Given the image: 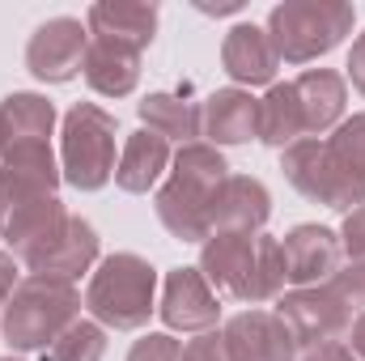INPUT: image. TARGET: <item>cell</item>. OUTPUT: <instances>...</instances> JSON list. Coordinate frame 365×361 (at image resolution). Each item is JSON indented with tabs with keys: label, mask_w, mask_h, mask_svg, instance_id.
I'll return each mask as SVG.
<instances>
[{
	"label": "cell",
	"mask_w": 365,
	"mask_h": 361,
	"mask_svg": "<svg viewBox=\"0 0 365 361\" xmlns=\"http://www.w3.org/2000/svg\"><path fill=\"white\" fill-rule=\"evenodd\" d=\"M9 145H13V136H9V123H4V115H0V158L9 153Z\"/></svg>",
	"instance_id": "8d00e7d4"
},
{
	"label": "cell",
	"mask_w": 365,
	"mask_h": 361,
	"mask_svg": "<svg viewBox=\"0 0 365 361\" xmlns=\"http://www.w3.org/2000/svg\"><path fill=\"white\" fill-rule=\"evenodd\" d=\"M302 361H357L344 345H323V349H310Z\"/></svg>",
	"instance_id": "836d02e7"
},
{
	"label": "cell",
	"mask_w": 365,
	"mask_h": 361,
	"mask_svg": "<svg viewBox=\"0 0 365 361\" xmlns=\"http://www.w3.org/2000/svg\"><path fill=\"white\" fill-rule=\"evenodd\" d=\"M349 340H353V353H357V361H365V315H357V319H353Z\"/></svg>",
	"instance_id": "e575fe53"
},
{
	"label": "cell",
	"mask_w": 365,
	"mask_h": 361,
	"mask_svg": "<svg viewBox=\"0 0 365 361\" xmlns=\"http://www.w3.org/2000/svg\"><path fill=\"white\" fill-rule=\"evenodd\" d=\"M86 30H90L93 43H106V47L140 56L153 43V34H158V4H145V0H98L86 13Z\"/></svg>",
	"instance_id": "4fadbf2b"
},
{
	"label": "cell",
	"mask_w": 365,
	"mask_h": 361,
	"mask_svg": "<svg viewBox=\"0 0 365 361\" xmlns=\"http://www.w3.org/2000/svg\"><path fill=\"white\" fill-rule=\"evenodd\" d=\"M276 319L289 327L297 349H323V345H340L353 327V310L327 289V285H310V289H289L276 298Z\"/></svg>",
	"instance_id": "ba28073f"
},
{
	"label": "cell",
	"mask_w": 365,
	"mask_h": 361,
	"mask_svg": "<svg viewBox=\"0 0 365 361\" xmlns=\"http://www.w3.org/2000/svg\"><path fill=\"white\" fill-rule=\"evenodd\" d=\"M60 221H64V204L56 195H47L30 183L13 179L9 171H0V238L17 255Z\"/></svg>",
	"instance_id": "30bf717a"
},
{
	"label": "cell",
	"mask_w": 365,
	"mask_h": 361,
	"mask_svg": "<svg viewBox=\"0 0 365 361\" xmlns=\"http://www.w3.org/2000/svg\"><path fill=\"white\" fill-rule=\"evenodd\" d=\"M81 319V293L73 289V280H56V276H26L0 319V336L9 349L17 353H43L51 349L73 323Z\"/></svg>",
	"instance_id": "3957f363"
},
{
	"label": "cell",
	"mask_w": 365,
	"mask_h": 361,
	"mask_svg": "<svg viewBox=\"0 0 365 361\" xmlns=\"http://www.w3.org/2000/svg\"><path fill=\"white\" fill-rule=\"evenodd\" d=\"M221 64H225V73H230L238 86H272L280 56H276L268 30H259L255 21H242V26H234V30L225 34V43H221Z\"/></svg>",
	"instance_id": "e0dca14e"
},
{
	"label": "cell",
	"mask_w": 365,
	"mask_h": 361,
	"mask_svg": "<svg viewBox=\"0 0 365 361\" xmlns=\"http://www.w3.org/2000/svg\"><path fill=\"white\" fill-rule=\"evenodd\" d=\"M204 136L212 141V149L247 145L251 136H259V98L247 90H217L204 102Z\"/></svg>",
	"instance_id": "d6986e66"
},
{
	"label": "cell",
	"mask_w": 365,
	"mask_h": 361,
	"mask_svg": "<svg viewBox=\"0 0 365 361\" xmlns=\"http://www.w3.org/2000/svg\"><path fill=\"white\" fill-rule=\"evenodd\" d=\"M327 289H331L349 310H361L365 315V260H349V264H340L336 276L327 280Z\"/></svg>",
	"instance_id": "83f0119b"
},
{
	"label": "cell",
	"mask_w": 365,
	"mask_h": 361,
	"mask_svg": "<svg viewBox=\"0 0 365 361\" xmlns=\"http://www.w3.org/2000/svg\"><path fill=\"white\" fill-rule=\"evenodd\" d=\"M179 361H234V357H230V345H225L221 332H204V336H195V340L182 349Z\"/></svg>",
	"instance_id": "f546056e"
},
{
	"label": "cell",
	"mask_w": 365,
	"mask_h": 361,
	"mask_svg": "<svg viewBox=\"0 0 365 361\" xmlns=\"http://www.w3.org/2000/svg\"><path fill=\"white\" fill-rule=\"evenodd\" d=\"M106 353V327L77 319L51 349H43V361H102Z\"/></svg>",
	"instance_id": "484cf974"
},
{
	"label": "cell",
	"mask_w": 365,
	"mask_h": 361,
	"mask_svg": "<svg viewBox=\"0 0 365 361\" xmlns=\"http://www.w3.org/2000/svg\"><path fill=\"white\" fill-rule=\"evenodd\" d=\"M259 141H264V145H272V149H289V145L306 141L302 106H297L293 81L272 86V90L259 98Z\"/></svg>",
	"instance_id": "603a6c76"
},
{
	"label": "cell",
	"mask_w": 365,
	"mask_h": 361,
	"mask_svg": "<svg viewBox=\"0 0 365 361\" xmlns=\"http://www.w3.org/2000/svg\"><path fill=\"white\" fill-rule=\"evenodd\" d=\"M98 260V230L86 217H68L60 225H51L38 243H30L21 251V264L30 276H56V280H77L81 272L93 268Z\"/></svg>",
	"instance_id": "9c48e42d"
},
{
	"label": "cell",
	"mask_w": 365,
	"mask_h": 361,
	"mask_svg": "<svg viewBox=\"0 0 365 361\" xmlns=\"http://www.w3.org/2000/svg\"><path fill=\"white\" fill-rule=\"evenodd\" d=\"M166 166H170V141L149 132V128H140V132L128 136V145H123V153L115 162V183L123 191H132V195H145L153 183L162 179Z\"/></svg>",
	"instance_id": "44dd1931"
},
{
	"label": "cell",
	"mask_w": 365,
	"mask_h": 361,
	"mask_svg": "<svg viewBox=\"0 0 365 361\" xmlns=\"http://www.w3.org/2000/svg\"><path fill=\"white\" fill-rule=\"evenodd\" d=\"M238 9H242V0H221V4H200V13H217V17H221V13H238Z\"/></svg>",
	"instance_id": "d590c367"
},
{
	"label": "cell",
	"mask_w": 365,
	"mask_h": 361,
	"mask_svg": "<svg viewBox=\"0 0 365 361\" xmlns=\"http://www.w3.org/2000/svg\"><path fill=\"white\" fill-rule=\"evenodd\" d=\"M225 345L234 361H297V345L289 327L268 310H242L225 323Z\"/></svg>",
	"instance_id": "9a60e30c"
},
{
	"label": "cell",
	"mask_w": 365,
	"mask_h": 361,
	"mask_svg": "<svg viewBox=\"0 0 365 361\" xmlns=\"http://www.w3.org/2000/svg\"><path fill=\"white\" fill-rule=\"evenodd\" d=\"M136 111H140L145 128L166 141L195 145V136L204 132V106L191 102V90H158L145 102H136Z\"/></svg>",
	"instance_id": "ffe728a7"
},
{
	"label": "cell",
	"mask_w": 365,
	"mask_h": 361,
	"mask_svg": "<svg viewBox=\"0 0 365 361\" xmlns=\"http://www.w3.org/2000/svg\"><path fill=\"white\" fill-rule=\"evenodd\" d=\"M0 361H17V357H0Z\"/></svg>",
	"instance_id": "74e56055"
},
{
	"label": "cell",
	"mask_w": 365,
	"mask_h": 361,
	"mask_svg": "<svg viewBox=\"0 0 365 361\" xmlns=\"http://www.w3.org/2000/svg\"><path fill=\"white\" fill-rule=\"evenodd\" d=\"M293 93H297V106H302V128L306 136H319L327 128H340L344 123V102H349V90H344V77L331 73V68H310L293 81Z\"/></svg>",
	"instance_id": "ac0fdd59"
},
{
	"label": "cell",
	"mask_w": 365,
	"mask_h": 361,
	"mask_svg": "<svg viewBox=\"0 0 365 361\" xmlns=\"http://www.w3.org/2000/svg\"><path fill=\"white\" fill-rule=\"evenodd\" d=\"M17 285H21V280H17V260H13L9 251H0V310L9 306V298H13Z\"/></svg>",
	"instance_id": "1f68e13d"
},
{
	"label": "cell",
	"mask_w": 365,
	"mask_h": 361,
	"mask_svg": "<svg viewBox=\"0 0 365 361\" xmlns=\"http://www.w3.org/2000/svg\"><path fill=\"white\" fill-rule=\"evenodd\" d=\"M349 81L357 93H365V34H357L353 51H349Z\"/></svg>",
	"instance_id": "d6a6232c"
},
{
	"label": "cell",
	"mask_w": 365,
	"mask_h": 361,
	"mask_svg": "<svg viewBox=\"0 0 365 361\" xmlns=\"http://www.w3.org/2000/svg\"><path fill=\"white\" fill-rule=\"evenodd\" d=\"M280 264L293 289L323 285L340 268V234H331L327 225H293L280 243Z\"/></svg>",
	"instance_id": "5bb4252c"
},
{
	"label": "cell",
	"mask_w": 365,
	"mask_h": 361,
	"mask_svg": "<svg viewBox=\"0 0 365 361\" xmlns=\"http://www.w3.org/2000/svg\"><path fill=\"white\" fill-rule=\"evenodd\" d=\"M353 17L344 0H284L268 13V39L284 64H310L353 34Z\"/></svg>",
	"instance_id": "5b68a950"
},
{
	"label": "cell",
	"mask_w": 365,
	"mask_h": 361,
	"mask_svg": "<svg viewBox=\"0 0 365 361\" xmlns=\"http://www.w3.org/2000/svg\"><path fill=\"white\" fill-rule=\"evenodd\" d=\"M331 153L349 166V171H357L365 175V115H353V119H344L336 132H331Z\"/></svg>",
	"instance_id": "4316f807"
},
{
	"label": "cell",
	"mask_w": 365,
	"mask_h": 361,
	"mask_svg": "<svg viewBox=\"0 0 365 361\" xmlns=\"http://www.w3.org/2000/svg\"><path fill=\"white\" fill-rule=\"evenodd\" d=\"M204 280L238 302H272L284 293L280 243L268 234H208L200 247Z\"/></svg>",
	"instance_id": "6da1fadb"
},
{
	"label": "cell",
	"mask_w": 365,
	"mask_h": 361,
	"mask_svg": "<svg viewBox=\"0 0 365 361\" xmlns=\"http://www.w3.org/2000/svg\"><path fill=\"white\" fill-rule=\"evenodd\" d=\"M182 357V345L170 336V332H149L132 345L128 361H179Z\"/></svg>",
	"instance_id": "f1b7e54d"
},
{
	"label": "cell",
	"mask_w": 365,
	"mask_h": 361,
	"mask_svg": "<svg viewBox=\"0 0 365 361\" xmlns=\"http://www.w3.org/2000/svg\"><path fill=\"white\" fill-rule=\"evenodd\" d=\"M86 306H90L93 323H102V327H115V332L145 327L158 310V272H153V264L132 255V251L106 255L90 280Z\"/></svg>",
	"instance_id": "277c9868"
},
{
	"label": "cell",
	"mask_w": 365,
	"mask_h": 361,
	"mask_svg": "<svg viewBox=\"0 0 365 361\" xmlns=\"http://www.w3.org/2000/svg\"><path fill=\"white\" fill-rule=\"evenodd\" d=\"M0 171H9L13 179L30 183V187H38L47 195H56V187L64 179V171H60V162H56L47 141H17V145H9V153L0 158Z\"/></svg>",
	"instance_id": "cb8c5ba5"
},
{
	"label": "cell",
	"mask_w": 365,
	"mask_h": 361,
	"mask_svg": "<svg viewBox=\"0 0 365 361\" xmlns=\"http://www.w3.org/2000/svg\"><path fill=\"white\" fill-rule=\"evenodd\" d=\"M158 315H162V323L170 332L204 336V332H212L221 323V302H217V289L204 280L200 268H175L166 276Z\"/></svg>",
	"instance_id": "7c38bea8"
},
{
	"label": "cell",
	"mask_w": 365,
	"mask_h": 361,
	"mask_svg": "<svg viewBox=\"0 0 365 361\" xmlns=\"http://www.w3.org/2000/svg\"><path fill=\"white\" fill-rule=\"evenodd\" d=\"M81 73H86L93 93H102V98H128V93L136 90V81H140V56L106 47V43H90Z\"/></svg>",
	"instance_id": "7402d4cb"
},
{
	"label": "cell",
	"mask_w": 365,
	"mask_h": 361,
	"mask_svg": "<svg viewBox=\"0 0 365 361\" xmlns=\"http://www.w3.org/2000/svg\"><path fill=\"white\" fill-rule=\"evenodd\" d=\"M230 179V166L221 149L212 145H182L175 158V175L158 191V217L179 243H204L212 234V200L221 183Z\"/></svg>",
	"instance_id": "7a4b0ae2"
},
{
	"label": "cell",
	"mask_w": 365,
	"mask_h": 361,
	"mask_svg": "<svg viewBox=\"0 0 365 361\" xmlns=\"http://www.w3.org/2000/svg\"><path fill=\"white\" fill-rule=\"evenodd\" d=\"M340 251H349V260H365V204L344 217V225H340Z\"/></svg>",
	"instance_id": "4dcf8cb0"
},
{
	"label": "cell",
	"mask_w": 365,
	"mask_h": 361,
	"mask_svg": "<svg viewBox=\"0 0 365 361\" xmlns=\"http://www.w3.org/2000/svg\"><path fill=\"white\" fill-rule=\"evenodd\" d=\"M0 115H4V123H9V136H13V145L17 141H47L51 136V128H56V106L43 98V93H9L4 102H0Z\"/></svg>",
	"instance_id": "d4e9b609"
},
{
	"label": "cell",
	"mask_w": 365,
	"mask_h": 361,
	"mask_svg": "<svg viewBox=\"0 0 365 361\" xmlns=\"http://www.w3.org/2000/svg\"><path fill=\"white\" fill-rule=\"evenodd\" d=\"M86 51H90V30L77 17H51L30 34L26 68L47 86H68L81 73Z\"/></svg>",
	"instance_id": "8fae6325"
},
{
	"label": "cell",
	"mask_w": 365,
	"mask_h": 361,
	"mask_svg": "<svg viewBox=\"0 0 365 361\" xmlns=\"http://www.w3.org/2000/svg\"><path fill=\"white\" fill-rule=\"evenodd\" d=\"M272 217L268 187L251 175H230L212 200V234H259Z\"/></svg>",
	"instance_id": "2e32d148"
},
{
	"label": "cell",
	"mask_w": 365,
	"mask_h": 361,
	"mask_svg": "<svg viewBox=\"0 0 365 361\" xmlns=\"http://www.w3.org/2000/svg\"><path fill=\"white\" fill-rule=\"evenodd\" d=\"M115 136L119 123L93 102H77L64 115V145H60V171L77 191H98L115 179Z\"/></svg>",
	"instance_id": "8992f818"
},
{
	"label": "cell",
	"mask_w": 365,
	"mask_h": 361,
	"mask_svg": "<svg viewBox=\"0 0 365 361\" xmlns=\"http://www.w3.org/2000/svg\"><path fill=\"white\" fill-rule=\"evenodd\" d=\"M280 171L314 204H327V208H340V213H353V208L365 204V175L349 171L331 153V145L319 141V136H306V141L289 145L284 158H280Z\"/></svg>",
	"instance_id": "52a82bcc"
}]
</instances>
